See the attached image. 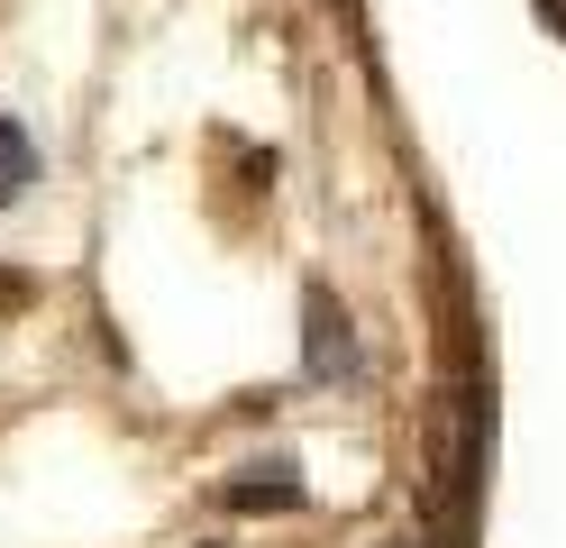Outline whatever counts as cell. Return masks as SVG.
I'll use <instances>...</instances> for the list:
<instances>
[{
    "label": "cell",
    "mask_w": 566,
    "mask_h": 548,
    "mask_svg": "<svg viewBox=\"0 0 566 548\" xmlns=\"http://www.w3.org/2000/svg\"><path fill=\"white\" fill-rule=\"evenodd\" d=\"M302 503V475L256 466V475H229V511H293Z\"/></svg>",
    "instance_id": "cell-1"
},
{
    "label": "cell",
    "mask_w": 566,
    "mask_h": 548,
    "mask_svg": "<svg viewBox=\"0 0 566 548\" xmlns=\"http://www.w3.org/2000/svg\"><path fill=\"white\" fill-rule=\"evenodd\" d=\"M28 174H38V156H28V137L10 128V110H0V201H19Z\"/></svg>",
    "instance_id": "cell-3"
},
{
    "label": "cell",
    "mask_w": 566,
    "mask_h": 548,
    "mask_svg": "<svg viewBox=\"0 0 566 548\" xmlns=\"http://www.w3.org/2000/svg\"><path fill=\"white\" fill-rule=\"evenodd\" d=\"M311 365H321V375H347V329H338L329 292H311Z\"/></svg>",
    "instance_id": "cell-2"
}]
</instances>
